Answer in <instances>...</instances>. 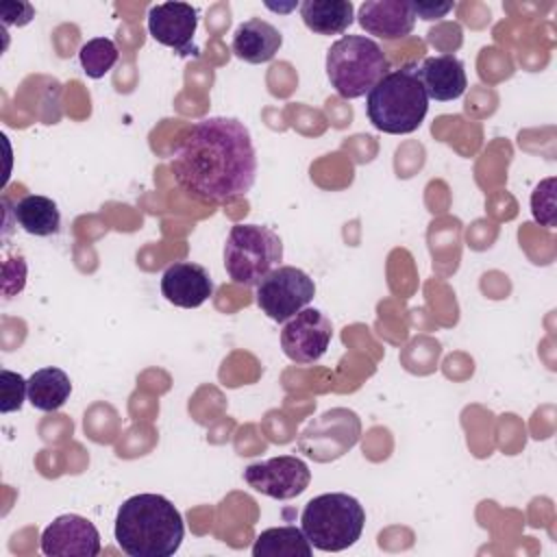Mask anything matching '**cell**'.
I'll list each match as a JSON object with an SVG mask.
<instances>
[{
    "instance_id": "1",
    "label": "cell",
    "mask_w": 557,
    "mask_h": 557,
    "mask_svg": "<svg viewBox=\"0 0 557 557\" xmlns=\"http://www.w3.org/2000/svg\"><path fill=\"white\" fill-rule=\"evenodd\" d=\"M170 170L176 185L198 202L224 205L242 198L257 178L250 131L237 117H205L181 135Z\"/></svg>"
},
{
    "instance_id": "2",
    "label": "cell",
    "mask_w": 557,
    "mask_h": 557,
    "mask_svg": "<svg viewBox=\"0 0 557 557\" xmlns=\"http://www.w3.org/2000/svg\"><path fill=\"white\" fill-rule=\"evenodd\" d=\"M185 535L181 511L161 494H135L115 516V542L131 557H172Z\"/></svg>"
},
{
    "instance_id": "3",
    "label": "cell",
    "mask_w": 557,
    "mask_h": 557,
    "mask_svg": "<svg viewBox=\"0 0 557 557\" xmlns=\"http://www.w3.org/2000/svg\"><path fill=\"white\" fill-rule=\"evenodd\" d=\"M429 111V96L418 74V63L389 70L366 98L368 120L387 135H409L420 128Z\"/></svg>"
},
{
    "instance_id": "4",
    "label": "cell",
    "mask_w": 557,
    "mask_h": 557,
    "mask_svg": "<svg viewBox=\"0 0 557 557\" xmlns=\"http://www.w3.org/2000/svg\"><path fill=\"white\" fill-rule=\"evenodd\" d=\"M366 511L361 503L344 492H329L311 498L300 513V529L309 544L324 553H339L352 546L363 531Z\"/></svg>"
},
{
    "instance_id": "5",
    "label": "cell",
    "mask_w": 557,
    "mask_h": 557,
    "mask_svg": "<svg viewBox=\"0 0 557 557\" xmlns=\"http://www.w3.org/2000/svg\"><path fill=\"white\" fill-rule=\"evenodd\" d=\"M387 72L389 61L370 37L344 35L326 50V76L346 100L366 96Z\"/></svg>"
},
{
    "instance_id": "6",
    "label": "cell",
    "mask_w": 557,
    "mask_h": 557,
    "mask_svg": "<svg viewBox=\"0 0 557 557\" xmlns=\"http://www.w3.org/2000/svg\"><path fill=\"white\" fill-rule=\"evenodd\" d=\"M283 261L281 237L261 224H235L224 244V268L233 283L257 285Z\"/></svg>"
},
{
    "instance_id": "7",
    "label": "cell",
    "mask_w": 557,
    "mask_h": 557,
    "mask_svg": "<svg viewBox=\"0 0 557 557\" xmlns=\"http://www.w3.org/2000/svg\"><path fill=\"white\" fill-rule=\"evenodd\" d=\"M313 296V278L294 265H278L257 283V307L274 322H287L309 307Z\"/></svg>"
},
{
    "instance_id": "8",
    "label": "cell",
    "mask_w": 557,
    "mask_h": 557,
    "mask_svg": "<svg viewBox=\"0 0 557 557\" xmlns=\"http://www.w3.org/2000/svg\"><path fill=\"white\" fill-rule=\"evenodd\" d=\"M361 433V422L355 411L350 409H331L324 411L320 418L311 420L298 440V448L315 459V461H331L342 457L350 450Z\"/></svg>"
},
{
    "instance_id": "9",
    "label": "cell",
    "mask_w": 557,
    "mask_h": 557,
    "mask_svg": "<svg viewBox=\"0 0 557 557\" xmlns=\"http://www.w3.org/2000/svg\"><path fill=\"white\" fill-rule=\"evenodd\" d=\"M244 481L259 494L276 500H289L309 487L311 470L296 455H278L246 466Z\"/></svg>"
},
{
    "instance_id": "10",
    "label": "cell",
    "mask_w": 557,
    "mask_h": 557,
    "mask_svg": "<svg viewBox=\"0 0 557 557\" xmlns=\"http://www.w3.org/2000/svg\"><path fill=\"white\" fill-rule=\"evenodd\" d=\"M333 337L331 320L315 307H305L283 324L281 348L296 363H315Z\"/></svg>"
},
{
    "instance_id": "11",
    "label": "cell",
    "mask_w": 557,
    "mask_h": 557,
    "mask_svg": "<svg viewBox=\"0 0 557 557\" xmlns=\"http://www.w3.org/2000/svg\"><path fill=\"white\" fill-rule=\"evenodd\" d=\"M198 11L187 2H159L148 11V33L161 46L172 48L178 57H196L194 35Z\"/></svg>"
},
{
    "instance_id": "12",
    "label": "cell",
    "mask_w": 557,
    "mask_h": 557,
    "mask_svg": "<svg viewBox=\"0 0 557 557\" xmlns=\"http://www.w3.org/2000/svg\"><path fill=\"white\" fill-rule=\"evenodd\" d=\"M41 553L48 557H96L100 533L78 513L57 516L41 533Z\"/></svg>"
},
{
    "instance_id": "13",
    "label": "cell",
    "mask_w": 557,
    "mask_h": 557,
    "mask_svg": "<svg viewBox=\"0 0 557 557\" xmlns=\"http://www.w3.org/2000/svg\"><path fill=\"white\" fill-rule=\"evenodd\" d=\"M161 294L176 307L196 309L213 294V281L205 265L194 261H176L168 265L161 276Z\"/></svg>"
},
{
    "instance_id": "14",
    "label": "cell",
    "mask_w": 557,
    "mask_h": 557,
    "mask_svg": "<svg viewBox=\"0 0 557 557\" xmlns=\"http://www.w3.org/2000/svg\"><path fill=\"white\" fill-rule=\"evenodd\" d=\"M357 17L366 33L385 41L403 39L416 26V11L409 0H368L359 7Z\"/></svg>"
},
{
    "instance_id": "15",
    "label": "cell",
    "mask_w": 557,
    "mask_h": 557,
    "mask_svg": "<svg viewBox=\"0 0 557 557\" xmlns=\"http://www.w3.org/2000/svg\"><path fill=\"white\" fill-rule=\"evenodd\" d=\"M418 74L429 100H437V102L457 100L459 96H463L468 87L463 63L455 54L426 57L418 65Z\"/></svg>"
},
{
    "instance_id": "16",
    "label": "cell",
    "mask_w": 557,
    "mask_h": 557,
    "mask_svg": "<svg viewBox=\"0 0 557 557\" xmlns=\"http://www.w3.org/2000/svg\"><path fill=\"white\" fill-rule=\"evenodd\" d=\"M281 44H283V35L276 26H272L261 17H250L235 28L231 50L237 59L257 65L274 59Z\"/></svg>"
},
{
    "instance_id": "17",
    "label": "cell",
    "mask_w": 557,
    "mask_h": 557,
    "mask_svg": "<svg viewBox=\"0 0 557 557\" xmlns=\"http://www.w3.org/2000/svg\"><path fill=\"white\" fill-rule=\"evenodd\" d=\"M300 17L315 35H342L355 20L350 0H305Z\"/></svg>"
},
{
    "instance_id": "18",
    "label": "cell",
    "mask_w": 557,
    "mask_h": 557,
    "mask_svg": "<svg viewBox=\"0 0 557 557\" xmlns=\"http://www.w3.org/2000/svg\"><path fill=\"white\" fill-rule=\"evenodd\" d=\"M13 215H15L17 226L22 231H26L28 235L48 237V235L59 233V228H61L59 207L48 196L28 194V196L20 198L13 207Z\"/></svg>"
},
{
    "instance_id": "19",
    "label": "cell",
    "mask_w": 557,
    "mask_h": 557,
    "mask_svg": "<svg viewBox=\"0 0 557 557\" xmlns=\"http://www.w3.org/2000/svg\"><path fill=\"white\" fill-rule=\"evenodd\" d=\"M72 394L70 376L54 366L39 368L28 376V403L39 411L61 409Z\"/></svg>"
},
{
    "instance_id": "20",
    "label": "cell",
    "mask_w": 557,
    "mask_h": 557,
    "mask_svg": "<svg viewBox=\"0 0 557 557\" xmlns=\"http://www.w3.org/2000/svg\"><path fill=\"white\" fill-rule=\"evenodd\" d=\"M311 553L313 546L309 544L307 535L294 524L265 529L252 544L255 557H311Z\"/></svg>"
},
{
    "instance_id": "21",
    "label": "cell",
    "mask_w": 557,
    "mask_h": 557,
    "mask_svg": "<svg viewBox=\"0 0 557 557\" xmlns=\"http://www.w3.org/2000/svg\"><path fill=\"white\" fill-rule=\"evenodd\" d=\"M117 59H120L117 46L109 37H94L85 41L78 50L81 67L89 78H102L104 74H109L111 67L117 63Z\"/></svg>"
},
{
    "instance_id": "22",
    "label": "cell",
    "mask_w": 557,
    "mask_h": 557,
    "mask_svg": "<svg viewBox=\"0 0 557 557\" xmlns=\"http://www.w3.org/2000/svg\"><path fill=\"white\" fill-rule=\"evenodd\" d=\"M24 398H28V379L2 368L0 370V411L2 413L20 411L24 405Z\"/></svg>"
},
{
    "instance_id": "23",
    "label": "cell",
    "mask_w": 557,
    "mask_h": 557,
    "mask_svg": "<svg viewBox=\"0 0 557 557\" xmlns=\"http://www.w3.org/2000/svg\"><path fill=\"white\" fill-rule=\"evenodd\" d=\"M531 211L540 224L548 228L555 226V178L553 176L542 181L531 194Z\"/></svg>"
},
{
    "instance_id": "24",
    "label": "cell",
    "mask_w": 557,
    "mask_h": 557,
    "mask_svg": "<svg viewBox=\"0 0 557 557\" xmlns=\"http://www.w3.org/2000/svg\"><path fill=\"white\" fill-rule=\"evenodd\" d=\"M35 17V9L28 2H2L0 4V20L4 26H24Z\"/></svg>"
},
{
    "instance_id": "25",
    "label": "cell",
    "mask_w": 557,
    "mask_h": 557,
    "mask_svg": "<svg viewBox=\"0 0 557 557\" xmlns=\"http://www.w3.org/2000/svg\"><path fill=\"white\" fill-rule=\"evenodd\" d=\"M453 2H433V0H413L416 17H422L426 22L442 20L448 11H453Z\"/></svg>"
}]
</instances>
